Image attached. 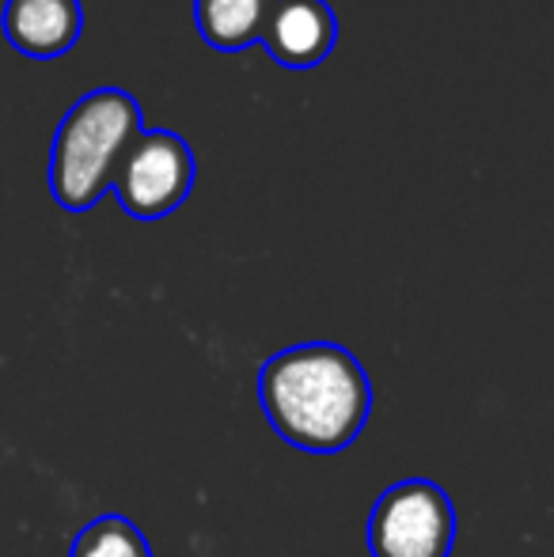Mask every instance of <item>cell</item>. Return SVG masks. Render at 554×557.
Masks as SVG:
<instances>
[{
  "label": "cell",
  "mask_w": 554,
  "mask_h": 557,
  "mask_svg": "<svg viewBox=\"0 0 554 557\" xmlns=\"http://www.w3.org/2000/svg\"><path fill=\"white\" fill-rule=\"evenodd\" d=\"M259 406L285 444L334 455L369 425L372 383L349 349L308 342L274 352L259 368Z\"/></svg>",
  "instance_id": "obj_1"
},
{
  "label": "cell",
  "mask_w": 554,
  "mask_h": 557,
  "mask_svg": "<svg viewBox=\"0 0 554 557\" xmlns=\"http://www.w3.org/2000/svg\"><path fill=\"white\" fill-rule=\"evenodd\" d=\"M140 137V103L122 88L88 91L69 107L53 133L50 190L61 209L88 213L107 190H114L122 163Z\"/></svg>",
  "instance_id": "obj_2"
},
{
  "label": "cell",
  "mask_w": 554,
  "mask_h": 557,
  "mask_svg": "<svg viewBox=\"0 0 554 557\" xmlns=\"http://www.w3.org/2000/svg\"><path fill=\"white\" fill-rule=\"evenodd\" d=\"M365 539L372 557H452L456 505L429 478L395 482L372 505Z\"/></svg>",
  "instance_id": "obj_3"
},
{
  "label": "cell",
  "mask_w": 554,
  "mask_h": 557,
  "mask_svg": "<svg viewBox=\"0 0 554 557\" xmlns=\"http://www.w3.org/2000/svg\"><path fill=\"white\" fill-rule=\"evenodd\" d=\"M194 190V152L178 133L148 129L140 133L114 178L122 209L134 221H160L175 213Z\"/></svg>",
  "instance_id": "obj_4"
},
{
  "label": "cell",
  "mask_w": 554,
  "mask_h": 557,
  "mask_svg": "<svg viewBox=\"0 0 554 557\" xmlns=\"http://www.w3.org/2000/svg\"><path fill=\"white\" fill-rule=\"evenodd\" d=\"M338 42V15L327 0H274L262 46L285 69H316Z\"/></svg>",
  "instance_id": "obj_5"
},
{
  "label": "cell",
  "mask_w": 554,
  "mask_h": 557,
  "mask_svg": "<svg viewBox=\"0 0 554 557\" xmlns=\"http://www.w3.org/2000/svg\"><path fill=\"white\" fill-rule=\"evenodd\" d=\"M4 38L27 58H61L76 46L84 27L81 0H8Z\"/></svg>",
  "instance_id": "obj_6"
},
{
  "label": "cell",
  "mask_w": 554,
  "mask_h": 557,
  "mask_svg": "<svg viewBox=\"0 0 554 557\" xmlns=\"http://www.w3.org/2000/svg\"><path fill=\"white\" fill-rule=\"evenodd\" d=\"M274 0H194V20L209 46L224 53L262 42Z\"/></svg>",
  "instance_id": "obj_7"
},
{
  "label": "cell",
  "mask_w": 554,
  "mask_h": 557,
  "mask_svg": "<svg viewBox=\"0 0 554 557\" xmlns=\"http://www.w3.org/2000/svg\"><path fill=\"white\" fill-rule=\"evenodd\" d=\"M69 557H152V546L130 516L107 512L76 531Z\"/></svg>",
  "instance_id": "obj_8"
}]
</instances>
